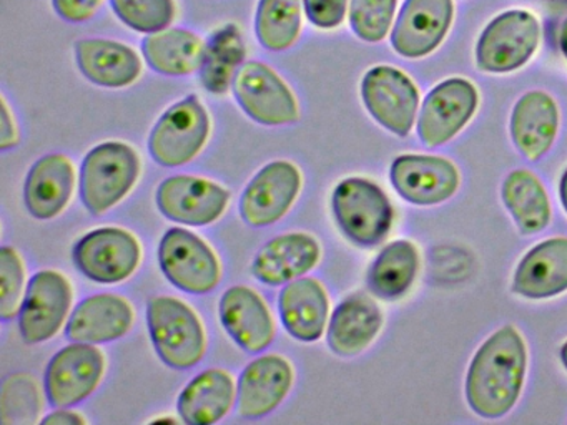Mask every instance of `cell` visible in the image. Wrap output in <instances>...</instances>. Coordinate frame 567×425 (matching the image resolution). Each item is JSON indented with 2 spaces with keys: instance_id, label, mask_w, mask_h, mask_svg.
Listing matches in <instances>:
<instances>
[{
  "instance_id": "35",
  "label": "cell",
  "mask_w": 567,
  "mask_h": 425,
  "mask_svg": "<svg viewBox=\"0 0 567 425\" xmlns=\"http://www.w3.org/2000/svg\"><path fill=\"white\" fill-rule=\"evenodd\" d=\"M2 422L32 424L41 411L38 385L29 375H11L2 387Z\"/></svg>"
},
{
  "instance_id": "13",
  "label": "cell",
  "mask_w": 567,
  "mask_h": 425,
  "mask_svg": "<svg viewBox=\"0 0 567 425\" xmlns=\"http://www.w3.org/2000/svg\"><path fill=\"white\" fill-rule=\"evenodd\" d=\"M301 173L293 163H268L254 176L240 199V215L247 225L265 228L280 221L297 199Z\"/></svg>"
},
{
  "instance_id": "16",
  "label": "cell",
  "mask_w": 567,
  "mask_h": 425,
  "mask_svg": "<svg viewBox=\"0 0 567 425\" xmlns=\"http://www.w3.org/2000/svg\"><path fill=\"white\" fill-rule=\"evenodd\" d=\"M453 13V0H406L394 23L391 45L406 59L430 55L446 37Z\"/></svg>"
},
{
  "instance_id": "41",
  "label": "cell",
  "mask_w": 567,
  "mask_h": 425,
  "mask_svg": "<svg viewBox=\"0 0 567 425\" xmlns=\"http://www.w3.org/2000/svg\"><path fill=\"white\" fill-rule=\"evenodd\" d=\"M42 424H55V425H81L85 424L84 418L75 412L65 411V408H59V411L52 412L48 417L42 418Z\"/></svg>"
},
{
  "instance_id": "22",
  "label": "cell",
  "mask_w": 567,
  "mask_h": 425,
  "mask_svg": "<svg viewBox=\"0 0 567 425\" xmlns=\"http://www.w3.org/2000/svg\"><path fill=\"white\" fill-rule=\"evenodd\" d=\"M74 183V166L68 156L61 153L42 156L25 178V208L34 218H55L71 201Z\"/></svg>"
},
{
  "instance_id": "32",
  "label": "cell",
  "mask_w": 567,
  "mask_h": 425,
  "mask_svg": "<svg viewBox=\"0 0 567 425\" xmlns=\"http://www.w3.org/2000/svg\"><path fill=\"white\" fill-rule=\"evenodd\" d=\"M503 199L523 235H536L549 225L550 205L546 189L527 169H516L504 179Z\"/></svg>"
},
{
  "instance_id": "43",
  "label": "cell",
  "mask_w": 567,
  "mask_h": 425,
  "mask_svg": "<svg viewBox=\"0 0 567 425\" xmlns=\"http://www.w3.org/2000/svg\"><path fill=\"white\" fill-rule=\"evenodd\" d=\"M560 201H563L564 209L567 212V169L564 172L563 178H560Z\"/></svg>"
},
{
  "instance_id": "25",
  "label": "cell",
  "mask_w": 567,
  "mask_h": 425,
  "mask_svg": "<svg viewBox=\"0 0 567 425\" xmlns=\"http://www.w3.org/2000/svg\"><path fill=\"white\" fill-rule=\"evenodd\" d=\"M281 322L291 338L301 342H315L327 328V291L315 278H298L285 284L278 296Z\"/></svg>"
},
{
  "instance_id": "21",
  "label": "cell",
  "mask_w": 567,
  "mask_h": 425,
  "mask_svg": "<svg viewBox=\"0 0 567 425\" xmlns=\"http://www.w3.org/2000/svg\"><path fill=\"white\" fill-rule=\"evenodd\" d=\"M320 245L307 232H288L270 239L255 256L251 272L267 286L303 278L320 261Z\"/></svg>"
},
{
  "instance_id": "8",
  "label": "cell",
  "mask_w": 567,
  "mask_h": 425,
  "mask_svg": "<svg viewBox=\"0 0 567 425\" xmlns=\"http://www.w3.org/2000/svg\"><path fill=\"white\" fill-rule=\"evenodd\" d=\"M231 86L241 110L261 125H291L300 118L293 92L265 63H244Z\"/></svg>"
},
{
  "instance_id": "14",
  "label": "cell",
  "mask_w": 567,
  "mask_h": 425,
  "mask_svg": "<svg viewBox=\"0 0 567 425\" xmlns=\"http://www.w3.org/2000/svg\"><path fill=\"white\" fill-rule=\"evenodd\" d=\"M72 302L68 279L58 271L35 272L19 311V329L28 344H41L61 331Z\"/></svg>"
},
{
  "instance_id": "42",
  "label": "cell",
  "mask_w": 567,
  "mask_h": 425,
  "mask_svg": "<svg viewBox=\"0 0 567 425\" xmlns=\"http://www.w3.org/2000/svg\"><path fill=\"white\" fill-rule=\"evenodd\" d=\"M559 45L560 50H563V55L567 60V17L564 19L563 25H560Z\"/></svg>"
},
{
  "instance_id": "19",
  "label": "cell",
  "mask_w": 567,
  "mask_h": 425,
  "mask_svg": "<svg viewBox=\"0 0 567 425\" xmlns=\"http://www.w3.org/2000/svg\"><path fill=\"white\" fill-rule=\"evenodd\" d=\"M220 321L225 331L250 354L264 352L275 338V322L264 299L247 286H234L221 296Z\"/></svg>"
},
{
  "instance_id": "40",
  "label": "cell",
  "mask_w": 567,
  "mask_h": 425,
  "mask_svg": "<svg viewBox=\"0 0 567 425\" xmlns=\"http://www.w3.org/2000/svg\"><path fill=\"white\" fill-rule=\"evenodd\" d=\"M2 135H0V148L9 149L18 145V128H16L14 120H12L11 112H9L8 102L2 99Z\"/></svg>"
},
{
  "instance_id": "36",
  "label": "cell",
  "mask_w": 567,
  "mask_h": 425,
  "mask_svg": "<svg viewBox=\"0 0 567 425\" xmlns=\"http://www.w3.org/2000/svg\"><path fill=\"white\" fill-rule=\"evenodd\" d=\"M396 3L398 0H351V29L364 42H381L390 32Z\"/></svg>"
},
{
  "instance_id": "1",
  "label": "cell",
  "mask_w": 567,
  "mask_h": 425,
  "mask_svg": "<svg viewBox=\"0 0 567 425\" xmlns=\"http://www.w3.org/2000/svg\"><path fill=\"white\" fill-rule=\"evenodd\" d=\"M526 344L513 325L494 332L474 355L466 377V398L481 417L506 415L519 398L526 375Z\"/></svg>"
},
{
  "instance_id": "23",
  "label": "cell",
  "mask_w": 567,
  "mask_h": 425,
  "mask_svg": "<svg viewBox=\"0 0 567 425\" xmlns=\"http://www.w3.org/2000/svg\"><path fill=\"white\" fill-rule=\"evenodd\" d=\"M513 289L529 299H546L567 291V238L534 246L517 266Z\"/></svg>"
},
{
  "instance_id": "20",
  "label": "cell",
  "mask_w": 567,
  "mask_h": 425,
  "mask_svg": "<svg viewBox=\"0 0 567 425\" xmlns=\"http://www.w3.org/2000/svg\"><path fill=\"white\" fill-rule=\"evenodd\" d=\"M134 309L127 299L115 294H94L79 302L69 319L65 338L71 342L105 344L131 331Z\"/></svg>"
},
{
  "instance_id": "12",
  "label": "cell",
  "mask_w": 567,
  "mask_h": 425,
  "mask_svg": "<svg viewBox=\"0 0 567 425\" xmlns=\"http://www.w3.org/2000/svg\"><path fill=\"white\" fill-rule=\"evenodd\" d=\"M476 86L466 79L444 80L434 86L421 106L417 136L426 146L443 145L456 136L476 113Z\"/></svg>"
},
{
  "instance_id": "15",
  "label": "cell",
  "mask_w": 567,
  "mask_h": 425,
  "mask_svg": "<svg viewBox=\"0 0 567 425\" xmlns=\"http://www.w3.org/2000/svg\"><path fill=\"white\" fill-rule=\"evenodd\" d=\"M228 201L230 193L224 186L197 176H172L157 189V206L162 215L181 225H212L224 215Z\"/></svg>"
},
{
  "instance_id": "33",
  "label": "cell",
  "mask_w": 567,
  "mask_h": 425,
  "mask_svg": "<svg viewBox=\"0 0 567 425\" xmlns=\"http://www.w3.org/2000/svg\"><path fill=\"white\" fill-rule=\"evenodd\" d=\"M301 29L300 0H260L255 17L258 42L271 52H284L297 42Z\"/></svg>"
},
{
  "instance_id": "17",
  "label": "cell",
  "mask_w": 567,
  "mask_h": 425,
  "mask_svg": "<svg viewBox=\"0 0 567 425\" xmlns=\"http://www.w3.org/2000/svg\"><path fill=\"white\" fill-rule=\"evenodd\" d=\"M390 178L406 201L420 206L440 205L460 186L456 166L440 156H398L391 165Z\"/></svg>"
},
{
  "instance_id": "39",
  "label": "cell",
  "mask_w": 567,
  "mask_h": 425,
  "mask_svg": "<svg viewBox=\"0 0 567 425\" xmlns=\"http://www.w3.org/2000/svg\"><path fill=\"white\" fill-rule=\"evenodd\" d=\"M102 0H52L55 12L68 22H84L94 15Z\"/></svg>"
},
{
  "instance_id": "2",
  "label": "cell",
  "mask_w": 567,
  "mask_h": 425,
  "mask_svg": "<svg viewBox=\"0 0 567 425\" xmlns=\"http://www.w3.org/2000/svg\"><path fill=\"white\" fill-rule=\"evenodd\" d=\"M147 324L158 357L177 371H187L202 361L207 348L204 325L184 301L171 296L152 298Z\"/></svg>"
},
{
  "instance_id": "7",
  "label": "cell",
  "mask_w": 567,
  "mask_h": 425,
  "mask_svg": "<svg viewBox=\"0 0 567 425\" xmlns=\"http://www.w3.org/2000/svg\"><path fill=\"white\" fill-rule=\"evenodd\" d=\"M158 262L165 278L190 294H207L220 282V262L210 246L184 228L165 232L158 246Z\"/></svg>"
},
{
  "instance_id": "18",
  "label": "cell",
  "mask_w": 567,
  "mask_h": 425,
  "mask_svg": "<svg viewBox=\"0 0 567 425\" xmlns=\"http://www.w3.org/2000/svg\"><path fill=\"white\" fill-rule=\"evenodd\" d=\"M293 385V369L281 355L255 359L241 372L237 388V407L241 417L260 418L271 414Z\"/></svg>"
},
{
  "instance_id": "9",
  "label": "cell",
  "mask_w": 567,
  "mask_h": 425,
  "mask_svg": "<svg viewBox=\"0 0 567 425\" xmlns=\"http://www.w3.org/2000/svg\"><path fill=\"white\" fill-rule=\"evenodd\" d=\"M141 245L122 228H101L79 239L72 258L79 271L99 284H117L134 274L141 262Z\"/></svg>"
},
{
  "instance_id": "28",
  "label": "cell",
  "mask_w": 567,
  "mask_h": 425,
  "mask_svg": "<svg viewBox=\"0 0 567 425\" xmlns=\"http://www.w3.org/2000/svg\"><path fill=\"white\" fill-rule=\"evenodd\" d=\"M235 401L234 379L221 369L198 374L178 397V415L185 424L208 425L221 421Z\"/></svg>"
},
{
  "instance_id": "24",
  "label": "cell",
  "mask_w": 567,
  "mask_h": 425,
  "mask_svg": "<svg viewBox=\"0 0 567 425\" xmlns=\"http://www.w3.org/2000/svg\"><path fill=\"white\" fill-rule=\"evenodd\" d=\"M557 126L559 112L553 96L534 90L517 100L511 115V136L517 149L530 162L549 152L556 139Z\"/></svg>"
},
{
  "instance_id": "37",
  "label": "cell",
  "mask_w": 567,
  "mask_h": 425,
  "mask_svg": "<svg viewBox=\"0 0 567 425\" xmlns=\"http://www.w3.org/2000/svg\"><path fill=\"white\" fill-rule=\"evenodd\" d=\"M25 276L21 256L14 248H0V315L11 321L22 308Z\"/></svg>"
},
{
  "instance_id": "10",
  "label": "cell",
  "mask_w": 567,
  "mask_h": 425,
  "mask_svg": "<svg viewBox=\"0 0 567 425\" xmlns=\"http://www.w3.org/2000/svg\"><path fill=\"white\" fill-rule=\"evenodd\" d=\"M104 354L95 344L72 342L45 369L44 387L52 407L68 408L91 397L104 375Z\"/></svg>"
},
{
  "instance_id": "30",
  "label": "cell",
  "mask_w": 567,
  "mask_h": 425,
  "mask_svg": "<svg viewBox=\"0 0 567 425\" xmlns=\"http://www.w3.org/2000/svg\"><path fill=\"white\" fill-rule=\"evenodd\" d=\"M247 46L244 35L235 23H227L212 33L205 43L202 56L200 75L202 85L215 95H224L244 65Z\"/></svg>"
},
{
  "instance_id": "11",
  "label": "cell",
  "mask_w": 567,
  "mask_h": 425,
  "mask_svg": "<svg viewBox=\"0 0 567 425\" xmlns=\"http://www.w3.org/2000/svg\"><path fill=\"white\" fill-rule=\"evenodd\" d=\"M364 106L374 120L398 136H406L416 120L420 93L413 80L390 65L371 69L361 82Z\"/></svg>"
},
{
  "instance_id": "38",
  "label": "cell",
  "mask_w": 567,
  "mask_h": 425,
  "mask_svg": "<svg viewBox=\"0 0 567 425\" xmlns=\"http://www.w3.org/2000/svg\"><path fill=\"white\" fill-rule=\"evenodd\" d=\"M348 0H303L308 20L320 29H334L344 20Z\"/></svg>"
},
{
  "instance_id": "6",
  "label": "cell",
  "mask_w": 567,
  "mask_h": 425,
  "mask_svg": "<svg viewBox=\"0 0 567 425\" xmlns=\"http://www.w3.org/2000/svg\"><path fill=\"white\" fill-rule=\"evenodd\" d=\"M540 27L529 10H507L481 33L476 63L481 72L507 73L529 62L539 45Z\"/></svg>"
},
{
  "instance_id": "27",
  "label": "cell",
  "mask_w": 567,
  "mask_h": 425,
  "mask_svg": "<svg viewBox=\"0 0 567 425\" xmlns=\"http://www.w3.org/2000/svg\"><path fill=\"white\" fill-rule=\"evenodd\" d=\"M383 325V314L377 302L354 292L340 302L328 325V345L334 354L351 357L363 352Z\"/></svg>"
},
{
  "instance_id": "31",
  "label": "cell",
  "mask_w": 567,
  "mask_h": 425,
  "mask_svg": "<svg viewBox=\"0 0 567 425\" xmlns=\"http://www.w3.org/2000/svg\"><path fill=\"white\" fill-rule=\"evenodd\" d=\"M420 268V256L413 242L394 241L378 255L368 272V286L371 292L384 301L403 298Z\"/></svg>"
},
{
  "instance_id": "34",
  "label": "cell",
  "mask_w": 567,
  "mask_h": 425,
  "mask_svg": "<svg viewBox=\"0 0 567 425\" xmlns=\"http://www.w3.org/2000/svg\"><path fill=\"white\" fill-rule=\"evenodd\" d=\"M118 19L135 32L155 33L175 19L174 0H111Z\"/></svg>"
},
{
  "instance_id": "26",
  "label": "cell",
  "mask_w": 567,
  "mask_h": 425,
  "mask_svg": "<svg viewBox=\"0 0 567 425\" xmlns=\"http://www.w3.org/2000/svg\"><path fill=\"white\" fill-rule=\"evenodd\" d=\"M75 60L79 70L92 83L105 89L132 85L142 72V62L135 50L114 40H78Z\"/></svg>"
},
{
  "instance_id": "29",
  "label": "cell",
  "mask_w": 567,
  "mask_h": 425,
  "mask_svg": "<svg viewBox=\"0 0 567 425\" xmlns=\"http://www.w3.org/2000/svg\"><path fill=\"white\" fill-rule=\"evenodd\" d=\"M205 45L190 30L165 29L142 42V53L154 72L168 76L190 75L200 69Z\"/></svg>"
},
{
  "instance_id": "5",
  "label": "cell",
  "mask_w": 567,
  "mask_h": 425,
  "mask_svg": "<svg viewBox=\"0 0 567 425\" xmlns=\"http://www.w3.org/2000/svg\"><path fill=\"white\" fill-rule=\"evenodd\" d=\"M210 116L198 96L172 105L161 116L148 138L152 158L167 168L187 165L207 143Z\"/></svg>"
},
{
  "instance_id": "44",
  "label": "cell",
  "mask_w": 567,
  "mask_h": 425,
  "mask_svg": "<svg viewBox=\"0 0 567 425\" xmlns=\"http://www.w3.org/2000/svg\"><path fill=\"white\" fill-rule=\"evenodd\" d=\"M560 359H563L564 367L567 369V342L563 345V349H560Z\"/></svg>"
},
{
  "instance_id": "3",
  "label": "cell",
  "mask_w": 567,
  "mask_h": 425,
  "mask_svg": "<svg viewBox=\"0 0 567 425\" xmlns=\"http://www.w3.org/2000/svg\"><path fill=\"white\" fill-rule=\"evenodd\" d=\"M141 173L137 152L127 143L107 142L82 162L81 198L92 215H104L131 193Z\"/></svg>"
},
{
  "instance_id": "4",
  "label": "cell",
  "mask_w": 567,
  "mask_h": 425,
  "mask_svg": "<svg viewBox=\"0 0 567 425\" xmlns=\"http://www.w3.org/2000/svg\"><path fill=\"white\" fill-rule=\"evenodd\" d=\"M334 218L354 245H380L393 226V206L383 189L364 178L343 179L331 199Z\"/></svg>"
}]
</instances>
